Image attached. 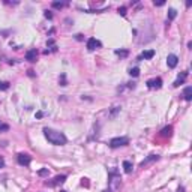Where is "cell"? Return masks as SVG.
Instances as JSON below:
<instances>
[{
  "label": "cell",
  "mask_w": 192,
  "mask_h": 192,
  "mask_svg": "<svg viewBox=\"0 0 192 192\" xmlns=\"http://www.w3.org/2000/svg\"><path fill=\"white\" fill-rule=\"evenodd\" d=\"M44 135H45V138L48 140L51 144H54V146H63V144H66V137H65V134L59 132V131L45 128V129H44Z\"/></svg>",
  "instance_id": "1"
},
{
  "label": "cell",
  "mask_w": 192,
  "mask_h": 192,
  "mask_svg": "<svg viewBox=\"0 0 192 192\" xmlns=\"http://www.w3.org/2000/svg\"><path fill=\"white\" fill-rule=\"evenodd\" d=\"M129 144V138L126 137H117V138H113L110 141V147L113 149H117V147H122V146H128Z\"/></svg>",
  "instance_id": "2"
},
{
  "label": "cell",
  "mask_w": 192,
  "mask_h": 192,
  "mask_svg": "<svg viewBox=\"0 0 192 192\" xmlns=\"http://www.w3.org/2000/svg\"><path fill=\"white\" fill-rule=\"evenodd\" d=\"M17 161H18L20 165H24V167H27V165H30V162H32V158H30L27 153H20L18 156H17Z\"/></svg>",
  "instance_id": "3"
},
{
  "label": "cell",
  "mask_w": 192,
  "mask_h": 192,
  "mask_svg": "<svg viewBox=\"0 0 192 192\" xmlns=\"http://www.w3.org/2000/svg\"><path fill=\"white\" fill-rule=\"evenodd\" d=\"M147 87H149V89H161L162 87V80L159 77L153 78V80H149L147 81Z\"/></svg>",
  "instance_id": "4"
},
{
  "label": "cell",
  "mask_w": 192,
  "mask_h": 192,
  "mask_svg": "<svg viewBox=\"0 0 192 192\" xmlns=\"http://www.w3.org/2000/svg\"><path fill=\"white\" fill-rule=\"evenodd\" d=\"M101 45H102V44L98 39H95V38H90L89 41H87V48H89L90 51H95V50L101 48Z\"/></svg>",
  "instance_id": "5"
},
{
  "label": "cell",
  "mask_w": 192,
  "mask_h": 192,
  "mask_svg": "<svg viewBox=\"0 0 192 192\" xmlns=\"http://www.w3.org/2000/svg\"><path fill=\"white\" fill-rule=\"evenodd\" d=\"M177 63H179V57L176 56V54H170L168 57H167V65H168V68H176L177 66Z\"/></svg>",
  "instance_id": "6"
},
{
  "label": "cell",
  "mask_w": 192,
  "mask_h": 192,
  "mask_svg": "<svg viewBox=\"0 0 192 192\" xmlns=\"http://www.w3.org/2000/svg\"><path fill=\"white\" fill-rule=\"evenodd\" d=\"M38 59V51L36 50H29L27 53H26V60H29V62H36Z\"/></svg>",
  "instance_id": "7"
},
{
  "label": "cell",
  "mask_w": 192,
  "mask_h": 192,
  "mask_svg": "<svg viewBox=\"0 0 192 192\" xmlns=\"http://www.w3.org/2000/svg\"><path fill=\"white\" fill-rule=\"evenodd\" d=\"M153 56H155V50H147V51H144V53L138 57V60H143V59H153Z\"/></svg>",
  "instance_id": "8"
},
{
  "label": "cell",
  "mask_w": 192,
  "mask_h": 192,
  "mask_svg": "<svg viewBox=\"0 0 192 192\" xmlns=\"http://www.w3.org/2000/svg\"><path fill=\"white\" fill-rule=\"evenodd\" d=\"M66 180V176H57L54 177V182H50V186H56V185H60Z\"/></svg>",
  "instance_id": "9"
},
{
  "label": "cell",
  "mask_w": 192,
  "mask_h": 192,
  "mask_svg": "<svg viewBox=\"0 0 192 192\" xmlns=\"http://www.w3.org/2000/svg\"><path fill=\"white\" fill-rule=\"evenodd\" d=\"M183 96H185L186 101H191L192 99V87L191 86L185 87V90H183Z\"/></svg>",
  "instance_id": "10"
},
{
  "label": "cell",
  "mask_w": 192,
  "mask_h": 192,
  "mask_svg": "<svg viewBox=\"0 0 192 192\" xmlns=\"http://www.w3.org/2000/svg\"><path fill=\"white\" fill-rule=\"evenodd\" d=\"M188 77V72H183L182 75H179V78L176 81H174V87H179L180 84H183V81H185V78Z\"/></svg>",
  "instance_id": "11"
},
{
  "label": "cell",
  "mask_w": 192,
  "mask_h": 192,
  "mask_svg": "<svg viewBox=\"0 0 192 192\" xmlns=\"http://www.w3.org/2000/svg\"><path fill=\"white\" fill-rule=\"evenodd\" d=\"M171 134H173V128L171 126H167V128H164L161 131V135L162 137H171Z\"/></svg>",
  "instance_id": "12"
},
{
  "label": "cell",
  "mask_w": 192,
  "mask_h": 192,
  "mask_svg": "<svg viewBox=\"0 0 192 192\" xmlns=\"http://www.w3.org/2000/svg\"><path fill=\"white\" fill-rule=\"evenodd\" d=\"M123 168H125V173L129 174V173H132V162H129V161H125L123 162Z\"/></svg>",
  "instance_id": "13"
},
{
  "label": "cell",
  "mask_w": 192,
  "mask_h": 192,
  "mask_svg": "<svg viewBox=\"0 0 192 192\" xmlns=\"http://www.w3.org/2000/svg\"><path fill=\"white\" fill-rule=\"evenodd\" d=\"M158 159H159V156H158V155H150L146 161H143V162H141V167H144L146 164H149V162H152V161H158Z\"/></svg>",
  "instance_id": "14"
},
{
  "label": "cell",
  "mask_w": 192,
  "mask_h": 192,
  "mask_svg": "<svg viewBox=\"0 0 192 192\" xmlns=\"http://www.w3.org/2000/svg\"><path fill=\"white\" fill-rule=\"evenodd\" d=\"M176 17H177V11L176 9H173V8H171V9H168V20L170 21H173Z\"/></svg>",
  "instance_id": "15"
},
{
  "label": "cell",
  "mask_w": 192,
  "mask_h": 192,
  "mask_svg": "<svg viewBox=\"0 0 192 192\" xmlns=\"http://www.w3.org/2000/svg\"><path fill=\"white\" fill-rule=\"evenodd\" d=\"M116 54H117V56H120V57H126L129 53H128L126 50H117V51H116Z\"/></svg>",
  "instance_id": "16"
},
{
  "label": "cell",
  "mask_w": 192,
  "mask_h": 192,
  "mask_svg": "<svg viewBox=\"0 0 192 192\" xmlns=\"http://www.w3.org/2000/svg\"><path fill=\"white\" fill-rule=\"evenodd\" d=\"M8 89H9V83L0 81V90H8Z\"/></svg>",
  "instance_id": "17"
},
{
  "label": "cell",
  "mask_w": 192,
  "mask_h": 192,
  "mask_svg": "<svg viewBox=\"0 0 192 192\" xmlns=\"http://www.w3.org/2000/svg\"><path fill=\"white\" fill-rule=\"evenodd\" d=\"M129 74L132 75V77H138V75H140V69H138V68H132V69L129 71Z\"/></svg>",
  "instance_id": "18"
},
{
  "label": "cell",
  "mask_w": 192,
  "mask_h": 192,
  "mask_svg": "<svg viewBox=\"0 0 192 192\" xmlns=\"http://www.w3.org/2000/svg\"><path fill=\"white\" fill-rule=\"evenodd\" d=\"M63 6H65L63 3H59V2H54V3H53V8H56V9H62Z\"/></svg>",
  "instance_id": "19"
},
{
  "label": "cell",
  "mask_w": 192,
  "mask_h": 192,
  "mask_svg": "<svg viewBox=\"0 0 192 192\" xmlns=\"http://www.w3.org/2000/svg\"><path fill=\"white\" fill-rule=\"evenodd\" d=\"M6 131H9V126L8 125H0V132H6Z\"/></svg>",
  "instance_id": "20"
},
{
  "label": "cell",
  "mask_w": 192,
  "mask_h": 192,
  "mask_svg": "<svg viewBox=\"0 0 192 192\" xmlns=\"http://www.w3.org/2000/svg\"><path fill=\"white\" fill-rule=\"evenodd\" d=\"M119 14L125 17V15H126V8H125V6H122V8H119Z\"/></svg>",
  "instance_id": "21"
},
{
  "label": "cell",
  "mask_w": 192,
  "mask_h": 192,
  "mask_svg": "<svg viewBox=\"0 0 192 192\" xmlns=\"http://www.w3.org/2000/svg\"><path fill=\"white\" fill-rule=\"evenodd\" d=\"M39 176H48V170H39Z\"/></svg>",
  "instance_id": "22"
},
{
  "label": "cell",
  "mask_w": 192,
  "mask_h": 192,
  "mask_svg": "<svg viewBox=\"0 0 192 192\" xmlns=\"http://www.w3.org/2000/svg\"><path fill=\"white\" fill-rule=\"evenodd\" d=\"M44 15H45V18H48V20H51V18H53V14H51V12H48V11H45V14H44Z\"/></svg>",
  "instance_id": "23"
},
{
  "label": "cell",
  "mask_w": 192,
  "mask_h": 192,
  "mask_svg": "<svg viewBox=\"0 0 192 192\" xmlns=\"http://www.w3.org/2000/svg\"><path fill=\"white\" fill-rule=\"evenodd\" d=\"M81 185H83V186H89V182H87V179H83Z\"/></svg>",
  "instance_id": "24"
},
{
  "label": "cell",
  "mask_w": 192,
  "mask_h": 192,
  "mask_svg": "<svg viewBox=\"0 0 192 192\" xmlns=\"http://www.w3.org/2000/svg\"><path fill=\"white\" fill-rule=\"evenodd\" d=\"M3 165H5V161H3L2 156H0V168H3Z\"/></svg>",
  "instance_id": "25"
},
{
  "label": "cell",
  "mask_w": 192,
  "mask_h": 192,
  "mask_svg": "<svg viewBox=\"0 0 192 192\" xmlns=\"http://www.w3.org/2000/svg\"><path fill=\"white\" fill-rule=\"evenodd\" d=\"M164 3H165V2H155V5H156V6H162Z\"/></svg>",
  "instance_id": "26"
},
{
  "label": "cell",
  "mask_w": 192,
  "mask_h": 192,
  "mask_svg": "<svg viewBox=\"0 0 192 192\" xmlns=\"http://www.w3.org/2000/svg\"><path fill=\"white\" fill-rule=\"evenodd\" d=\"M42 116H44V114H42V113H41V111H39V113H36V117H38V119H41Z\"/></svg>",
  "instance_id": "27"
},
{
  "label": "cell",
  "mask_w": 192,
  "mask_h": 192,
  "mask_svg": "<svg viewBox=\"0 0 192 192\" xmlns=\"http://www.w3.org/2000/svg\"><path fill=\"white\" fill-rule=\"evenodd\" d=\"M179 192H185V189H183V188H179Z\"/></svg>",
  "instance_id": "28"
},
{
  "label": "cell",
  "mask_w": 192,
  "mask_h": 192,
  "mask_svg": "<svg viewBox=\"0 0 192 192\" xmlns=\"http://www.w3.org/2000/svg\"><path fill=\"white\" fill-rule=\"evenodd\" d=\"M104 192H113V191L111 189H107V191H104Z\"/></svg>",
  "instance_id": "29"
},
{
  "label": "cell",
  "mask_w": 192,
  "mask_h": 192,
  "mask_svg": "<svg viewBox=\"0 0 192 192\" xmlns=\"http://www.w3.org/2000/svg\"><path fill=\"white\" fill-rule=\"evenodd\" d=\"M60 192H65V191H60Z\"/></svg>",
  "instance_id": "30"
}]
</instances>
